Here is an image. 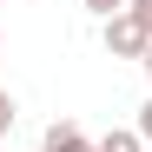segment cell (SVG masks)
Wrapping results in <instances>:
<instances>
[{
    "instance_id": "cell-1",
    "label": "cell",
    "mask_w": 152,
    "mask_h": 152,
    "mask_svg": "<svg viewBox=\"0 0 152 152\" xmlns=\"http://www.w3.org/2000/svg\"><path fill=\"white\" fill-rule=\"evenodd\" d=\"M99 46H106L113 60H145V46H152V33L139 27L132 13H113V20H99Z\"/></svg>"
},
{
    "instance_id": "cell-2",
    "label": "cell",
    "mask_w": 152,
    "mask_h": 152,
    "mask_svg": "<svg viewBox=\"0 0 152 152\" xmlns=\"http://www.w3.org/2000/svg\"><path fill=\"white\" fill-rule=\"evenodd\" d=\"M40 152H99V139H86L73 119H53V126H46V139H40Z\"/></svg>"
},
{
    "instance_id": "cell-3",
    "label": "cell",
    "mask_w": 152,
    "mask_h": 152,
    "mask_svg": "<svg viewBox=\"0 0 152 152\" xmlns=\"http://www.w3.org/2000/svg\"><path fill=\"white\" fill-rule=\"evenodd\" d=\"M99 152H152V145L139 139V126H113V132L99 139Z\"/></svg>"
},
{
    "instance_id": "cell-4",
    "label": "cell",
    "mask_w": 152,
    "mask_h": 152,
    "mask_svg": "<svg viewBox=\"0 0 152 152\" xmlns=\"http://www.w3.org/2000/svg\"><path fill=\"white\" fill-rule=\"evenodd\" d=\"M13 119H20V106H13V93H7V86H0V139H7V132H13Z\"/></svg>"
},
{
    "instance_id": "cell-5",
    "label": "cell",
    "mask_w": 152,
    "mask_h": 152,
    "mask_svg": "<svg viewBox=\"0 0 152 152\" xmlns=\"http://www.w3.org/2000/svg\"><path fill=\"white\" fill-rule=\"evenodd\" d=\"M86 7H93L99 20H113V13H126V7H132V0H86Z\"/></svg>"
},
{
    "instance_id": "cell-6",
    "label": "cell",
    "mask_w": 152,
    "mask_h": 152,
    "mask_svg": "<svg viewBox=\"0 0 152 152\" xmlns=\"http://www.w3.org/2000/svg\"><path fill=\"white\" fill-rule=\"evenodd\" d=\"M139 139L152 145V93H145V106H139Z\"/></svg>"
},
{
    "instance_id": "cell-7",
    "label": "cell",
    "mask_w": 152,
    "mask_h": 152,
    "mask_svg": "<svg viewBox=\"0 0 152 152\" xmlns=\"http://www.w3.org/2000/svg\"><path fill=\"white\" fill-rule=\"evenodd\" d=\"M139 66H145V80H152V46H145V60H139Z\"/></svg>"
},
{
    "instance_id": "cell-8",
    "label": "cell",
    "mask_w": 152,
    "mask_h": 152,
    "mask_svg": "<svg viewBox=\"0 0 152 152\" xmlns=\"http://www.w3.org/2000/svg\"><path fill=\"white\" fill-rule=\"evenodd\" d=\"M0 7H7V0H0Z\"/></svg>"
},
{
    "instance_id": "cell-9",
    "label": "cell",
    "mask_w": 152,
    "mask_h": 152,
    "mask_svg": "<svg viewBox=\"0 0 152 152\" xmlns=\"http://www.w3.org/2000/svg\"><path fill=\"white\" fill-rule=\"evenodd\" d=\"M0 152H7V145H0Z\"/></svg>"
}]
</instances>
